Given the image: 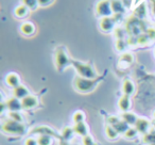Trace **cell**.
Masks as SVG:
<instances>
[{
    "mask_svg": "<svg viewBox=\"0 0 155 145\" xmlns=\"http://www.w3.org/2000/svg\"><path fill=\"white\" fill-rule=\"evenodd\" d=\"M102 77H98L96 79H88L83 78V77L77 76L73 80V88L75 91L82 94H87L93 92L97 88L99 82L101 81Z\"/></svg>",
    "mask_w": 155,
    "mask_h": 145,
    "instance_id": "6da1fadb",
    "label": "cell"
},
{
    "mask_svg": "<svg viewBox=\"0 0 155 145\" xmlns=\"http://www.w3.org/2000/svg\"><path fill=\"white\" fill-rule=\"evenodd\" d=\"M1 131L8 136H22L27 132V126L24 123L8 119L1 124Z\"/></svg>",
    "mask_w": 155,
    "mask_h": 145,
    "instance_id": "7a4b0ae2",
    "label": "cell"
},
{
    "mask_svg": "<svg viewBox=\"0 0 155 145\" xmlns=\"http://www.w3.org/2000/svg\"><path fill=\"white\" fill-rule=\"evenodd\" d=\"M71 66L75 69L78 75L83 78H88V79H96L98 78V74L96 71L95 67L91 64V63H84L81 61L72 60L71 61Z\"/></svg>",
    "mask_w": 155,
    "mask_h": 145,
    "instance_id": "3957f363",
    "label": "cell"
},
{
    "mask_svg": "<svg viewBox=\"0 0 155 145\" xmlns=\"http://www.w3.org/2000/svg\"><path fill=\"white\" fill-rule=\"evenodd\" d=\"M54 61H55V67L58 71H63L67 66L71 65V61L67 50L65 49L64 46H58L55 49V54H54Z\"/></svg>",
    "mask_w": 155,
    "mask_h": 145,
    "instance_id": "277c9868",
    "label": "cell"
},
{
    "mask_svg": "<svg viewBox=\"0 0 155 145\" xmlns=\"http://www.w3.org/2000/svg\"><path fill=\"white\" fill-rule=\"evenodd\" d=\"M31 136H50L52 138H58L61 140V134H58L53 128L49 127V126H36V127L32 128L31 131L29 132Z\"/></svg>",
    "mask_w": 155,
    "mask_h": 145,
    "instance_id": "5b68a950",
    "label": "cell"
},
{
    "mask_svg": "<svg viewBox=\"0 0 155 145\" xmlns=\"http://www.w3.org/2000/svg\"><path fill=\"white\" fill-rule=\"evenodd\" d=\"M141 22L139 20V18L135 17V16L130 17L129 22H127V31L131 36H136V35L138 36L141 34Z\"/></svg>",
    "mask_w": 155,
    "mask_h": 145,
    "instance_id": "8992f818",
    "label": "cell"
},
{
    "mask_svg": "<svg viewBox=\"0 0 155 145\" xmlns=\"http://www.w3.org/2000/svg\"><path fill=\"white\" fill-rule=\"evenodd\" d=\"M107 125H110L112 127H114L115 129L118 131L119 134H123L127 130V128L130 127L125 122H123V119L121 117L118 116H110L107 119Z\"/></svg>",
    "mask_w": 155,
    "mask_h": 145,
    "instance_id": "52a82bcc",
    "label": "cell"
},
{
    "mask_svg": "<svg viewBox=\"0 0 155 145\" xmlns=\"http://www.w3.org/2000/svg\"><path fill=\"white\" fill-rule=\"evenodd\" d=\"M96 13L101 17L112 16L113 11L110 7V0H101L96 5Z\"/></svg>",
    "mask_w": 155,
    "mask_h": 145,
    "instance_id": "ba28073f",
    "label": "cell"
},
{
    "mask_svg": "<svg viewBox=\"0 0 155 145\" xmlns=\"http://www.w3.org/2000/svg\"><path fill=\"white\" fill-rule=\"evenodd\" d=\"M116 19L114 16H108V17H102L99 22V27L103 32L108 33L112 32L115 28V24H116Z\"/></svg>",
    "mask_w": 155,
    "mask_h": 145,
    "instance_id": "9c48e42d",
    "label": "cell"
},
{
    "mask_svg": "<svg viewBox=\"0 0 155 145\" xmlns=\"http://www.w3.org/2000/svg\"><path fill=\"white\" fill-rule=\"evenodd\" d=\"M136 130L138 131V133L146 134L150 131L151 128V122L148 119H144V117H138L137 122H136L135 126Z\"/></svg>",
    "mask_w": 155,
    "mask_h": 145,
    "instance_id": "30bf717a",
    "label": "cell"
},
{
    "mask_svg": "<svg viewBox=\"0 0 155 145\" xmlns=\"http://www.w3.org/2000/svg\"><path fill=\"white\" fill-rule=\"evenodd\" d=\"M21 105L22 109L25 110H31V109L35 108L38 105V98L35 95H28L27 97H25L24 99H21Z\"/></svg>",
    "mask_w": 155,
    "mask_h": 145,
    "instance_id": "8fae6325",
    "label": "cell"
},
{
    "mask_svg": "<svg viewBox=\"0 0 155 145\" xmlns=\"http://www.w3.org/2000/svg\"><path fill=\"white\" fill-rule=\"evenodd\" d=\"M7 105V109L9 112H14V111H20L22 109V105H21V100L18 99L16 97H11L5 102Z\"/></svg>",
    "mask_w": 155,
    "mask_h": 145,
    "instance_id": "7c38bea8",
    "label": "cell"
},
{
    "mask_svg": "<svg viewBox=\"0 0 155 145\" xmlns=\"http://www.w3.org/2000/svg\"><path fill=\"white\" fill-rule=\"evenodd\" d=\"M5 83H7L9 87L13 88H17L18 85H20V78L16 73H10V74L7 75L5 77Z\"/></svg>",
    "mask_w": 155,
    "mask_h": 145,
    "instance_id": "4fadbf2b",
    "label": "cell"
},
{
    "mask_svg": "<svg viewBox=\"0 0 155 145\" xmlns=\"http://www.w3.org/2000/svg\"><path fill=\"white\" fill-rule=\"evenodd\" d=\"M28 95H30V92H29L28 88L25 87V85H18L17 88H15V89H13V96L16 98H18V99H24L25 97H27Z\"/></svg>",
    "mask_w": 155,
    "mask_h": 145,
    "instance_id": "5bb4252c",
    "label": "cell"
},
{
    "mask_svg": "<svg viewBox=\"0 0 155 145\" xmlns=\"http://www.w3.org/2000/svg\"><path fill=\"white\" fill-rule=\"evenodd\" d=\"M131 105H132V102H131L130 96L124 95V94L121 96L120 99H119V102H118V107L122 112H127V111L131 109Z\"/></svg>",
    "mask_w": 155,
    "mask_h": 145,
    "instance_id": "9a60e30c",
    "label": "cell"
},
{
    "mask_svg": "<svg viewBox=\"0 0 155 145\" xmlns=\"http://www.w3.org/2000/svg\"><path fill=\"white\" fill-rule=\"evenodd\" d=\"M120 117L123 119V122H125V123L130 126V127H134L138 119V117L136 116L133 112H130V111H127V112H122Z\"/></svg>",
    "mask_w": 155,
    "mask_h": 145,
    "instance_id": "2e32d148",
    "label": "cell"
},
{
    "mask_svg": "<svg viewBox=\"0 0 155 145\" xmlns=\"http://www.w3.org/2000/svg\"><path fill=\"white\" fill-rule=\"evenodd\" d=\"M72 128H73V130H74V133L78 134V136H82V138L88 134V127H87L85 122L74 124V126H73Z\"/></svg>",
    "mask_w": 155,
    "mask_h": 145,
    "instance_id": "e0dca14e",
    "label": "cell"
},
{
    "mask_svg": "<svg viewBox=\"0 0 155 145\" xmlns=\"http://www.w3.org/2000/svg\"><path fill=\"white\" fill-rule=\"evenodd\" d=\"M122 92L124 95H133L135 92V85L131 79H124L122 83Z\"/></svg>",
    "mask_w": 155,
    "mask_h": 145,
    "instance_id": "ac0fdd59",
    "label": "cell"
},
{
    "mask_svg": "<svg viewBox=\"0 0 155 145\" xmlns=\"http://www.w3.org/2000/svg\"><path fill=\"white\" fill-rule=\"evenodd\" d=\"M20 32L26 36H31L35 33V26L30 22H26L20 26Z\"/></svg>",
    "mask_w": 155,
    "mask_h": 145,
    "instance_id": "d6986e66",
    "label": "cell"
},
{
    "mask_svg": "<svg viewBox=\"0 0 155 145\" xmlns=\"http://www.w3.org/2000/svg\"><path fill=\"white\" fill-rule=\"evenodd\" d=\"M110 7L114 14H121L124 13V5L121 2V0H110Z\"/></svg>",
    "mask_w": 155,
    "mask_h": 145,
    "instance_id": "ffe728a7",
    "label": "cell"
},
{
    "mask_svg": "<svg viewBox=\"0 0 155 145\" xmlns=\"http://www.w3.org/2000/svg\"><path fill=\"white\" fill-rule=\"evenodd\" d=\"M134 61V56L131 52H123L119 58V64H124L125 66H129Z\"/></svg>",
    "mask_w": 155,
    "mask_h": 145,
    "instance_id": "44dd1931",
    "label": "cell"
},
{
    "mask_svg": "<svg viewBox=\"0 0 155 145\" xmlns=\"http://www.w3.org/2000/svg\"><path fill=\"white\" fill-rule=\"evenodd\" d=\"M73 134H74V130L71 127H64L62 129V132H61V140L64 141H70L72 139Z\"/></svg>",
    "mask_w": 155,
    "mask_h": 145,
    "instance_id": "7402d4cb",
    "label": "cell"
},
{
    "mask_svg": "<svg viewBox=\"0 0 155 145\" xmlns=\"http://www.w3.org/2000/svg\"><path fill=\"white\" fill-rule=\"evenodd\" d=\"M142 142L147 145H152L155 143V130L152 129L148 133L142 136Z\"/></svg>",
    "mask_w": 155,
    "mask_h": 145,
    "instance_id": "603a6c76",
    "label": "cell"
},
{
    "mask_svg": "<svg viewBox=\"0 0 155 145\" xmlns=\"http://www.w3.org/2000/svg\"><path fill=\"white\" fill-rule=\"evenodd\" d=\"M105 136L107 139L110 140H116L119 136V133L114 127H112L110 125H106L105 126Z\"/></svg>",
    "mask_w": 155,
    "mask_h": 145,
    "instance_id": "cb8c5ba5",
    "label": "cell"
},
{
    "mask_svg": "<svg viewBox=\"0 0 155 145\" xmlns=\"http://www.w3.org/2000/svg\"><path fill=\"white\" fill-rule=\"evenodd\" d=\"M15 16L16 17H18V18H24V17H26L27 15H28V13H29V9L26 7V5H19V7H17L15 9Z\"/></svg>",
    "mask_w": 155,
    "mask_h": 145,
    "instance_id": "d4e9b609",
    "label": "cell"
},
{
    "mask_svg": "<svg viewBox=\"0 0 155 145\" xmlns=\"http://www.w3.org/2000/svg\"><path fill=\"white\" fill-rule=\"evenodd\" d=\"M53 139L50 136H37V143L38 145H52Z\"/></svg>",
    "mask_w": 155,
    "mask_h": 145,
    "instance_id": "484cf974",
    "label": "cell"
},
{
    "mask_svg": "<svg viewBox=\"0 0 155 145\" xmlns=\"http://www.w3.org/2000/svg\"><path fill=\"white\" fill-rule=\"evenodd\" d=\"M72 121L74 124H78V123H82V122H85V114L83 111L81 110H78L73 113L72 115Z\"/></svg>",
    "mask_w": 155,
    "mask_h": 145,
    "instance_id": "4316f807",
    "label": "cell"
},
{
    "mask_svg": "<svg viewBox=\"0 0 155 145\" xmlns=\"http://www.w3.org/2000/svg\"><path fill=\"white\" fill-rule=\"evenodd\" d=\"M137 133H138V131L136 130L135 127H129L127 131L123 133V136H124L125 139H127V140H133V139L136 138Z\"/></svg>",
    "mask_w": 155,
    "mask_h": 145,
    "instance_id": "83f0119b",
    "label": "cell"
},
{
    "mask_svg": "<svg viewBox=\"0 0 155 145\" xmlns=\"http://www.w3.org/2000/svg\"><path fill=\"white\" fill-rule=\"evenodd\" d=\"M10 119H13V121H16V122H19V123H24V116L22 114L19 112V111H14V112H9L8 114Z\"/></svg>",
    "mask_w": 155,
    "mask_h": 145,
    "instance_id": "f1b7e54d",
    "label": "cell"
},
{
    "mask_svg": "<svg viewBox=\"0 0 155 145\" xmlns=\"http://www.w3.org/2000/svg\"><path fill=\"white\" fill-rule=\"evenodd\" d=\"M134 16L137 18H142L143 16H146V7H144V5L136 7L135 11H134Z\"/></svg>",
    "mask_w": 155,
    "mask_h": 145,
    "instance_id": "f546056e",
    "label": "cell"
},
{
    "mask_svg": "<svg viewBox=\"0 0 155 145\" xmlns=\"http://www.w3.org/2000/svg\"><path fill=\"white\" fill-rule=\"evenodd\" d=\"M21 2L29 10H35L38 7V1L37 0H21Z\"/></svg>",
    "mask_w": 155,
    "mask_h": 145,
    "instance_id": "4dcf8cb0",
    "label": "cell"
},
{
    "mask_svg": "<svg viewBox=\"0 0 155 145\" xmlns=\"http://www.w3.org/2000/svg\"><path fill=\"white\" fill-rule=\"evenodd\" d=\"M136 40H137V44L138 45H146V44L149 43V41H150V37L148 36V34H144V33H141L140 35H138L137 37H136Z\"/></svg>",
    "mask_w": 155,
    "mask_h": 145,
    "instance_id": "1f68e13d",
    "label": "cell"
},
{
    "mask_svg": "<svg viewBox=\"0 0 155 145\" xmlns=\"http://www.w3.org/2000/svg\"><path fill=\"white\" fill-rule=\"evenodd\" d=\"M82 144L83 145H94L95 144V140H94V138L91 134H87V136L82 138Z\"/></svg>",
    "mask_w": 155,
    "mask_h": 145,
    "instance_id": "d6a6232c",
    "label": "cell"
},
{
    "mask_svg": "<svg viewBox=\"0 0 155 145\" xmlns=\"http://www.w3.org/2000/svg\"><path fill=\"white\" fill-rule=\"evenodd\" d=\"M125 45H127V43L124 42V40H117L116 47H117V50H118V51H122V50L125 48Z\"/></svg>",
    "mask_w": 155,
    "mask_h": 145,
    "instance_id": "836d02e7",
    "label": "cell"
},
{
    "mask_svg": "<svg viewBox=\"0 0 155 145\" xmlns=\"http://www.w3.org/2000/svg\"><path fill=\"white\" fill-rule=\"evenodd\" d=\"M25 145H38L37 143V138H33V136H29L25 141Z\"/></svg>",
    "mask_w": 155,
    "mask_h": 145,
    "instance_id": "e575fe53",
    "label": "cell"
},
{
    "mask_svg": "<svg viewBox=\"0 0 155 145\" xmlns=\"http://www.w3.org/2000/svg\"><path fill=\"white\" fill-rule=\"evenodd\" d=\"M147 34L150 37V40H155V29L154 28H149L147 30Z\"/></svg>",
    "mask_w": 155,
    "mask_h": 145,
    "instance_id": "d590c367",
    "label": "cell"
},
{
    "mask_svg": "<svg viewBox=\"0 0 155 145\" xmlns=\"http://www.w3.org/2000/svg\"><path fill=\"white\" fill-rule=\"evenodd\" d=\"M37 1H38V5L41 7H47L50 3H52L53 0H37Z\"/></svg>",
    "mask_w": 155,
    "mask_h": 145,
    "instance_id": "8d00e7d4",
    "label": "cell"
},
{
    "mask_svg": "<svg viewBox=\"0 0 155 145\" xmlns=\"http://www.w3.org/2000/svg\"><path fill=\"white\" fill-rule=\"evenodd\" d=\"M150 3L152 5V13L155 16V0H150Z\"/></svg>",
    "mask_w": 155,
    "mask_h": 145,
    "instance_id": "74e56055",
    "label": "cell"
},
{
    "mask_svg": "<svg viewBox=\"0 0 155 145\" xmlns=\"http://www.w3.org/2000/svg\"><path fill=\"white\" fill-rule=\"evenodd\" d=\"M58 145H70L67 141H64V140H60V143H58Z\"/></svg>",
    "mask_w": 155,
    "mask_h": 145,
    "instance_id": "f35d334b",
    "label": "cell"
},
{
    "mask_svg": "<svg viewBox=\"0 0 155 145\" xmlns=\"http://www.w3.org/2000/svg\"><path fill=\"white\" fill-rule=\"evenodd\" d=\"M135 1H136V0H132V5H135Z\"/></svg>",
    "mask_w": 155,
    "mask_h": 145,
    "instance_id": "ab89813d",
    "label": "cell"
},
{
    "mask_svg": "<svg viewBox=\"0 0 155 145\" xmlns=\"http://www.w3.org/2000/svg\"><path fill=\"white\" fill-rule=\"evenodd\" d=\"M153 117H154V119H155V111H154V113H153Z\"/></svg>",
    "mask_w": 155,
    "mask_h": 145,
    "instance_id": "60d3db41",
    "label": "cell"
},
{
    "mask_svg": "<svg viewBox=\"0 0 155 145\" xmlns=\"http://www.w3.org/2000/svg\"><path fill=\"white\" fill-rule=\"evenodd\" d=\"M94 145H100V144H98V143H95V144H94Z\"/></svg>",
    "mask_w": 155,
    "mask_h": 145,
    "instance_id": "b9f144b4",
    "label": "cell"
},
{
    "mask_svg": "<svg viewBox=\"0 0 155 145\" xmlns=\"http://www.w3.org/2000/svg\"><path fill=\"white\" fill-rule=\"evenodd\" d=\"M154 56H155V50H154Z\"/></svg>",
    "mask_w": 155,
    "mask_h": 145,
    "instance_id": "7bdbcfd3",
    "label": "cell"
},
{
    "mask_svg": "<svg viewBox=\"0 0 155 145\" xmlns=\"http://www.w3.org/2000/svg\"><path fill=\"white\" fill-rule=\"evenodd\" d=\"M152 145H155V143H154V144H152Z\"/></svg>",
    "mask_w": 155,
    "mask_h": 145,
    "instance_id": "ee69618b",
    "label": "cell"
}]
</instances>
